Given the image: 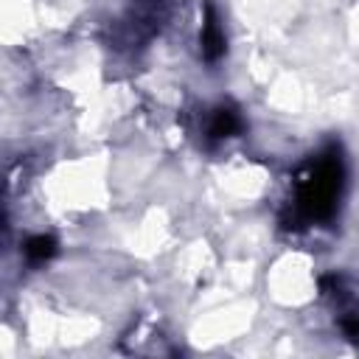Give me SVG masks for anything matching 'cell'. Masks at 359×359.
<instances>
[{
  "instance_id": "6da1fadb",
  "label": "cell",
  "mask_w": 359,
  "mask_h": 359,
  "mask_svg": "<svg viewBox=\"0 0 359 359\" xmlns=\"http://www.w3.org/2000/svg\"><path fill=\"white\" fill-rule=\"evenodd\" d=\"M345 168L337 151L323 154L317 163H311L303 177L297 180V194H294V208L303 219L311 222H325L337 210V199L342 191Z\"/></svg>"
},
{
  "instance_id": "7a4b0ae2",
  "label": "cell",
  "mask_w": 359,
  "mask_h": 359,
  "mask_svg": "<svg viewBox=\"0 0 359 359\" xmlns=\"http://www.w3.org/2000/svg\"><path fill=\"white\" fill-rule=\"evenodd\" d=\"M199 50L205 62H219L227 50V39H224V28L219 20V11L213 3H205V17H202V28H199Z\"/></svg>"
},
{
  "instance_id": "3957f363",
  "label": "cell",
  "mask_w": 359,
  "mask_h": 359,
  "mask_svg": "<svg viewBox=\"0 0 359 359\" xmlns=\"http://www.w3.org/2000/svg\"><path fill=\"white\" fill-rule=\"evenodd\" d=\"M241 129V118L233 107H216L213 115H210V126H208V135L213 140H224V137H233L236 132Z\"/></svg>"
},
{
  "instance_id": "277c9868",
  "label": "cell",
  "mask_w": 359,
  "mask_h": 359,
  "mask_svg": "<svg viewBox=\"0 0 359 359\" xmlns=\"http://www.w3.org/2000/svg\"><path fill=\"white\" fill-rule=\"evenodd\" d=\"M22 252H25V258H28L31 264H45V261H50V258L56 255V238H53V236H45V233L31 236V238L22 244Z\"/></svg>"
},
{
  "instance_id": "5b68a950",
  "label": "cell",
  "mask_w": 359,
  "mask_h": 359,
  "mask_svg": "<svg viewBox=\"0 0 359 359\" xmlns=\"http://www.w3.org/2000/svg\"><path fill=\"white\" fill-rule=\"evenodd\" d=\"M339 328L342 334L351 339V342H359V311L356 309H348L339 314Z\"/></svg>"
}]
</instances>
